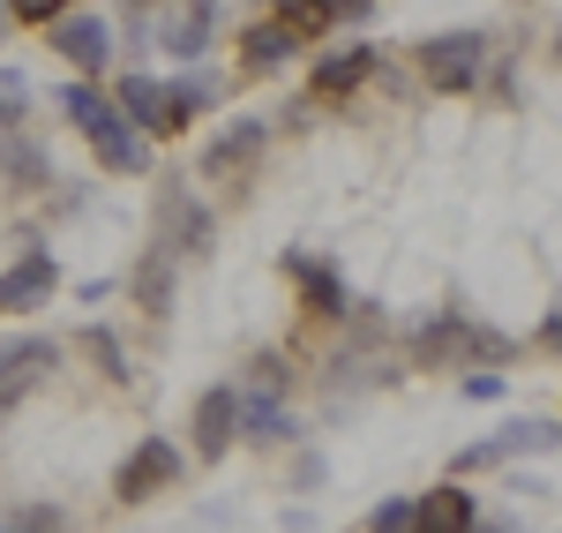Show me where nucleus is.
Returning <instances> with one entry per match:
<instances>
[{"label": "nucleus", "instance_id": "6ab92c4d", "mask_svg": "<svg viewBox=\"0 0 562 533\" xmlns=\"http://www.w3.org/2000/svg\"><path fill=\"white\" fill-rule=\"evenodd\" d=\"M285 270H293V278L307 286V309H315V315H346V286H338V278H330L323 264H307V256H285Z\"/></svg>", "mask_w": 562, "mask_h": 533}, {"label": "nucleus", "instance_id": "6e6552de", "mask_svg": "<svg viewBox=\"0 0 562 533\" xmlns=\"http://www.w3.org/2000/svg\"><path fill=\"white\" fill-rule=\"evenodd\" d=\"M158 225H166V248H188V256L211 248V211H203L188 188H166V196H158Z\"/></svg>", "mask_w": 562, "mask_h": 533}, {"label": "nucleus", "instance_id": "20e7f679", "mask_svg": "<svg viewBox=\"0 0 562 533\" xmlns=\"http://www.w3.org/2000/svg\"><path fill=\"white\" fill-rule=\"evenodd\" d=\"M53 286H60V264L45 248H23L15 264L0 270V315H23V309H38V301H53Z\"/></svg>", "mask_w": 562, "mask_h": 533}, {"label": "nucleus", "instance_id": "393cba45", "mask_svg": "<svg viewBox=\"0 0 562 533\" xmlns=\"http://www.w3.org/2000/svg\"><path fill=\"white\" fill-rule=\"evenodd\" d=\"M323 23H346V15H375V0H315Z\"/></svg>", "mask_w": 562, "mask_h": 533}, {"label": "nucleus", "instance_id": "39448f33", "mask_svg": "<svg viewBox=\"0 0 562 533\" xmlns=\"http://www.w3.org/2000/svg\"><path fill=\"white\" fill-rule=\"evenodd\" d=\"M53 360H60V346H53V338H15V346L0 354V413H15V406L31 399V391L45 384V368H53Z\"/></svg>", "mask_w": 562, "mask_h": 533}, {"label": "nucleus", "instance_id": "4be33fe9", "mask_svg": "<svg viewBox=\"0 0 562 533\" xmlns=\"http://www.w3.org/2000/svg\"><path fill=\"white\" fill-rule=\"evenodd\" d=\"M405 511H413L405 496H390V503H375V511H368V533H405Z\"/></svg>", "mask_w": 562, "mask_h": 533}, {"label": "nucleus", "instance_id": "c85d7f7f", "mask_svg": "<svg viewBox=\"0 0 562 533\" xmlns=\"http://www.w3.org/2000/svg\"><path fill=\"white\" fill-rule=\"evenodd\" d=\"M465 533H503V526H480V519H473V526H465Z\"/></svg>", "mask_w": 562, "mask_h": 533}, {"label": "nucleus", "instance_id": "1a4fd4ad", "mask_svg": "<svg viewBox=\"0 0 562 533\" xmlns=\"http://www.w3.org/2000/svg\"><path fill=\"white\" fill-rule=\"evenodd\" d=\"M113 98H121V121H128V129L173 135V113H166V84H150V76H121V84H113Z\"/></svg>", "mask_w": 562, "mask_h": 533}, {"label": "nucleus", "instance_id": "423d86ee", "mask_svg": "<svg viewBox=\"0 0 562 533\" xmlns=\"http://www.w3.org/2000/svg\"><path fill=\"white\" fill-rule=\"evenodd\" d=\"M518 451H555V421H510L503 436H487V444H465V451H458V474H480V466H495V458H518Z\"/></svg>", "mask_w": 562, "mask_h": 533}, {"label": "nucleus", "instance_id": "ddd939ff", "mask_svg": "<svg viewBox=\"0 0 562 533\" xmlns=\"http://www.w3.org/2000/svg\"><path fill=\"white\" fill-rule=\"evenodd\" d=\"M256 151H262V121H233V129H225L211 151H203V174H217V180L240 174V166H248Z\"/></svg>", "mask_w": 562, "mask_h": 533}, {"label": "nucleus", "instance_id": "f257e3e1", "mask_svg": "<svg viewBox=\"0 0 562 533\" xmlns=\"http://www.w3.org/2000/svg\"><path fill=\"white\" fill-rule=\"evenodd\" d=\"M413 60L435 90H473L480 68H487V38L480 31H435V38L413 45Z\"/></svg>", "mask_w": 562, "mask_h": 533}, {"label": "nucleus", "instance_id": "7ed1b4c3", "mask_svg": "<svg viewBox=\"0 0 562 533\" xmlns=\"http://www.w3.org/2000/svg\"><path fill=\"white\" fill-rule=\"evenodd\" d=\"M45 31H53V53H60L68 68H90V76H98V68L113 60V31H105V15H90V8H76V15H53Z\"/></svg>", "mask_w": 562, "mask_h": 533}, {"label": "nucleus", "instance_id": "cd10ccee", "mask_svg": "<svg viewBox=\"0 0 562 533\" xmlns=\"http://www.w3.org/2000/svg\"><path fill=\"white\" fill-rule=\"evenodd\" d=\"M15 106H23V76H15V68H0V113H15Z\"/></svg>", "mask_w": 562, "mask_h": 533}, {"label": "nucleus", "instance_id": "a878e982", "mask_svg": "<svg viewBox=\"0 0 562 533\" xmlns=\"http://www.w3.org/2000/svg\"><path fill=\"white\" fill-rule=\"evenodd\" d=\"M23 23H53V8H68V0H8Z\"/></svg>", "mask_w": 562, "mask_h": 533}, {"label": "nucleus", "instance_id": "f8f14e48", "mask_svg": "<svg viewBox=\"0 0 562 533\" xmlns=\"http://www.w3.org/2000/svg\"><path fill=\"white\" fill-rule=\"evenodd\" d=\"M0 174L15 180V188H45V180H53L45 151H38V143H23V135H15V121H0Z\"/></svg>", "mask_w": 562, "mask_h": 533}, {"label": "nucleus", "instance_id": "0eeeda50", "mask_svg": "<svg viewBox=\"0 0 562 533\" xmlns=\"http://www.w3.org/2000/svg\"><path fill=\"white\" fill-rule=\"evenodd\" d=\"M233 429H240V391H233V384L203 391V399H195V451H203V458H225V451H233Z\"/></svg>", "mask_w": 562, "mask_h": 533}, {"label": "nucleus", "instance_id": "dca6fc26", "mask_svg": "<svg viewBox=\"0 0 562 533\" xmlns=\"http://www.w3.org/2000/svg\"><path fill=\"white\" fill-rule=\"evenodd\" d=\"M135 301H143V315L173 309V248H150V256L135 264Z\"/></svg>", "mask_w": 562, "mask_h": 533}, {"label": "nucleus", "instance_id": "aec40b11", "mask_svg": "<svg viewBox=\"0 0 562 533\" xmlns=\"http://www.w3.org/2000/svg\"><path fill=\"white\" fill-rule=\"evenodd\" d=\"M60 113H68V121H76L83 135H98L105 121H113V106H105V98H98L90 84H68V90H60Z\"/></svg>", "mask_w": 562, "mask_h": 533}, {"label": "nucleus", "instance_id": "a211bd4d", "mask_svg": "<svg viewBox=\"0 0 562 533\" xmlns=\"http://www.w3.org/2000/svg\"><path fill=\"white\" fill-rule=\"evenodd\" d=\"M293 53H301V38H293L285 23H262V31L240 38V60H248V68H285Z\"/></svg>", "mask_w": 562, "mask_h": 533}, {"label": "nucleus", "instance_id": "4468645a", "mask_svg": "<svg viewBox=\"0 0 562 533\" xmlns=\"http://www.w3.org/2000/svg\"><path fill=\"white\" fill-rule=\"evenodd\" d=\"M217 8H225V0H188V15L158 31L173 60H195V53H203V38H211V31H217Z\"/></svg>", "mask_w": 562, "mask_h": 533}, {"label": "nucleus", "instance_id": "f03ea898", "mask_svg": "<svg viewBox=\"0 0 562 533\" xmlns=\"http://www.w3.org/2000/svg\"><path fill=\"white\" fill-rule=\"evenodd\" d=\"M180 481V451L166 444V436H143V444L121 458V474H113V489H121V503H143V496L173 489Z\"/></svg>", "mask_w": 562, "mask_h": 533}, {"label": "nucleus", "instance_id": "b1692460", "mask_svg": "<svg viewBox=\"0 0 562 533\" xmlns=\"http://www.w3.org/2000/svg\"><path fill=\"white\" fill-rule=\"evenodd\" d=\"M0 533H60V511H53V503H31L15 526H0Z\"/></svg>", "mask_w": 562, "mask_h": 533}, {"label": "nucleus", "instance_id": "9b49d317", "mask_svg": "<svg viewBox=\"0 0 562 533\" xmlns=\"http://www.w3.org/2000/svg\"><path fill=\"white\" fill-rule=\"evenodd\" d=\"M90 151H98V158H105L113 174H143V166H150V151H143V129H128L121 113H113L105 129L90 135Z\"/></svg>", "mask_w": 562, "mask_h": 533}, {"label": "nucleus", "instance_id": "412c9836", "mask_svg": "<svg viewBox=\"0 0 562 533\" xmlns=\"http://www.w3.org/2000/svg\"><path fill=\"white\" fill-rule=\"evenodd\" d=\"M285 384H293V376H285V360H278V354H256V376H248V391H256V399H278Z\"/></svg>", "mask_w": 562, "mask_h": 533}, {"label": "nucleus", "instance_id": "2eb2a0df", "mask_svg": "<svg viewBox=\"0 0 562 533\" xmlns=\"http://www.w3.org/2000/svg\"><path fill=\"white\" fill-rule=\"evenodd\" d=\"M240 429H248L256 444H293V436H301V421L278 399H256V391H240Z\"/></svg>", "mask_w": 562, "mask_h": 533}, {"label": "nucleus", "instance_id": "bb28decb", "mask_svg": "<svg viewBox=\"0 0 562 533\" xmlns=\"http://www.w3.org/2000/svg\"><path fill=\"white\" fill-rule=\"evenodd\" d=\"M495 391H503V376H495V368H480V376H465V399H495Z\"/></svg>", "mask_w": 562, "mask_h": 533}, {"label": "nucleus", "instance_id": "5701e85b", "mask_svg": "<svg viewBox=\"0 0 562 533\" xmlns=\"http://www.w3.org/2000/svg\"><path fill=\"white\" fill-rule=\"evenodd\" d=\"M83 346H90L98 360H105V376H128V360H121V338H113V331H90Z\"/></svg>", "mask_w": 562, "mask_h": 533}, {"label": "nucleus", "instance_id": "f3484780", "mask_svg": "<svg viewBox=\"0 0 562 533\" xmlns=\"http://www.w3.org/2000/svg\"><path fill=\"white\" fill-rule=\"evenodd\" d=\"M368 68H375V53H368V45H352V53H330V60L315 68V90H323V98H338V90H360V84H368Z\"/></svg>", "mask_w": 562, "mask_h": 533}, {"label": "nucleus", "instance_id": "9d476101", "mask_svg": "<svg viewBox=\"0 0 562 533\" xmlns=\"http://www.w3.org/2000/svg\"><path fill=\"white\" fill-rule=\"evenodd\" d=\"M473 526V496L465 489H428L405 511V533H465Z\"/></svg>", "mask_w": 562, "mask_h": 533}]
</instances>
